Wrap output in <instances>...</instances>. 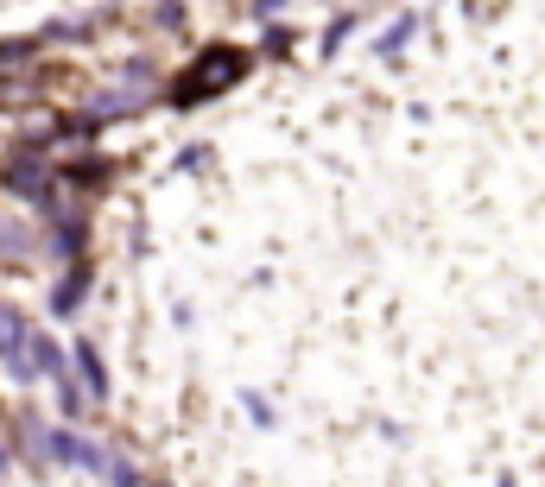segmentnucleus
Instances as JSON below:
<instances>
[{
	"label": "nucleus",
	"instance_id": "1",
	"mask_svg": "<svg viewBox=\"0 0 545 487\" xmlns=\"http://www.w3.org/2000/svg\"><path fill=\"white\" fill-rule=\"evenodd\" d=\"M51 450H57L64 462H96V450H89V443H77V437H51Z\"/></svg>",
	"mask_w": 545,
	"mask_h": 487
}]
</instances>
